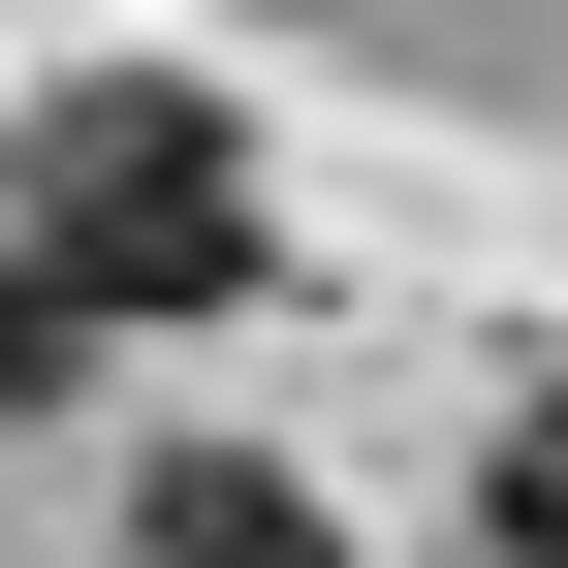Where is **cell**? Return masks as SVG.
Listing matches in <instances>:
<instances>
[{
  "label": "cell",
  "mask_w": 568,
  "mask_h": 568,
  "mask_svg": "<svg viewBox=\"0 0 568 568\" xmlns=\"http://www.w3.org/2000/svg\"><path fill=\"white\" fill-rule=\"evenodd\" d=\"M0 253H32L63 316H222V284H253V159H222V95H63L32 159H0Z\"/></svg>",
  "instance_id": "cell-1"
},
{
  "label": "cell",
  "mask_w": 568,
  "mask_h": 568,
  "mask_svg": "<svg viewBox=\"0 0 568 568\" xmlns=\"http://www.w3.org/2000/svg\"><path fill=\"white\" fill-rule=\"evenodd\" d=\"M126 568H316V506H284V474H222V443H190L159 506H126Z\"/></svg>",
  "instance_id": "cell-2"
},
{
  "label": "cell",
  "mask_w": 568,
  "mask_h": 568,
  "mask_svg": "<svg viewBox=\"0 0 568 568\" xmlns=\"http://www.w3.org/2000/svg\"><path fill=\"white\" fill-rule=\"evenodd\" d=\"M506 568H568V379L506 410Z\"/></svg>",
  "instance_id": "cell-3"
},
{
  "label": "cell",
  "mask_w": 568,
  "mask_h": 568,
  "mask_svg": "<svg viewBox=\"0 0 568 568\" xmlns=\"http://www.w3.org/2000/svg\"><path fill=\"white\" fill-rule=\"evenodd\" d=\"M63 347H95V316H63V284H32V253H0V410H32V379H63Z\"/></svg>",
  "instance_id": "cell-4"
}]
</instances>
